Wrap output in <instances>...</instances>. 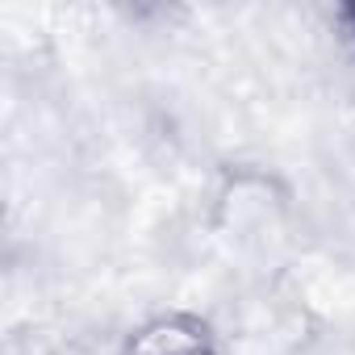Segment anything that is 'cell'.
<instances>
[{"label":"cell","mask_w":355,"mask_h":355,"mask_svg":"<svg viewBox=\"0 0 355 355\" xmlns=\"http://www.w3.org/2000/svg\"><path fill=\"white\" fill-rule=\"evenodd\" d=\"M330 21H334V30H338V38L347 42V51L355 55V0H343V5H334V13H330Z\"/></svg>","instance_id":"2"},{"label":"cell","mask_w":355,"mask_h":355,"mask_svg":"<svg viewBox=\"0 0 355 355\" xmlns=\"http://www.w3.org/2000/svg\"><path fill=\"white\" fill-rule=\"evenodd\" d=\"M125 355H222V343L201 313L163 309L130 330Z\"/></svg>","instance_id":"1"}]
</instances>
